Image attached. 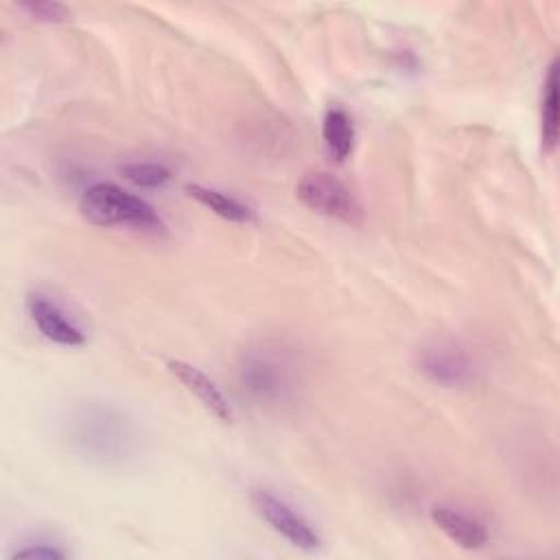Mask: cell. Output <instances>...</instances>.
<instances>
[{
    "mask_svg": "<svg viewBox=\"0 0 560 560\" xmlns=\"http://www.w3.org/2000/svg\"><path fill=\"white\" fill-rule=\"evenodd\" d=\"M300 363L291 348L278 341H258L238 357L241 389L260 405H280L298 389Z\"/></svg>",
    "mask_w": 560,
    "mask_h": 560,
    "instance_id": "cell-1",
    "label": "cell"
},
{
    "mask_svg": "<svg viewBox=\"0 0 560 560\" xmlns=\"http://www.w3.org/2000/svg\"><path fill=\"white\" fill-rule=\"evenodd\" d=\"M70 442L88 459L112 464L129 455L133 433L120 411L107 405H88L70 420Z\"/></svg>",
    "mask_w": 560,
    "mask_h": 560,
    "instance_id": "cell-2",
    "label": "cell"
},
{
    "mask_svg": "<svg viewBox=\"0 0 560 560\" xmlns=\"http://www.w3.org/2000/svg\"><path fill=\"white\" fill-rule=\"evenodd\" d=\"M81 212L90 223L105 228H129L147 234H162L166 228L149 201L112 182L92 184L81 197Z\"/></svg>",
    "mask_w": 560,
    "mask_h": 560,
    "instance_id": "cell-3",
    "label": "cell"
},
{
    "mask_svg": "<svg viewBox=\"0 0 560 560\" xmlns=\"http://www.w3.org/2000/svg\"><path fill=\"white\" fill-rule=\"evenodd\" d=\"M298 199L313 212L332 217L348 225L363 221V208L354 192L335 175L326 171H308L295 186Z\"/></svg>",
    "mask_w": 560,
    "mask_h": 560,
    "instance_id": "cell-4",
    "label": "cell"
},
{
    "mask_svg": "<svg viewBox=\"0 0 560 560\" xmlns=\"http://www.w3.org/2000/svg\"><path fill=\"white\" fill-rule=\"evenodd\" d=\"M252 503H254L256 512L260 514V518L273 532H278L282 538H287L293 547L304 549V551H313L319 547L322 538H319L317 529L291 503H287L276 492H271L267 488H256L252 492Z\"/></svg>",
    "mask_w": 560,
    "mask_h": 560,
    "instance_id": "cell-5",
    "label": "cell"
},
{
    "mask_svg": "<svg viewBox=\"0 0 560 560\" xmlns=\"http://www.w3.org/2000/svg\"><path fill=\"white\" fill-rule=\"evenodd\" d=\"M26 311L37 330L59 346L85 343L83 326L68 313V308L50 293L33 291L26 298Z\"/></svg>",
    "mask_w": 560,
    "mask_h": 560,
    "instance_id": "cell-6",
    "label": "cell"
},
{
    "mask_svg": "<svg viewBox=\"0 0 560 560\" xmlns=\"http://www.w3.org/2000/svg\"><path fill=\"white\" fill-rule=\"evenodd\" d=\"M418 370L440 387H464L475 378L470 357L453 343H431L418 352Z\"/></svg>",
    "mask_w": 560,
    "mask_h": 560,
    "instance_id": "cell-7",
    "label": "cell"
},
{
    "mask_svg": "<svg viewBox=\"0 0 560 560\" xmlns=\"http://www.w3.org/2000/svg\"><path fill=\"white\" fill-rule=\"evenodd\" d=\"M168 370L214 418H219L221 422L232 420V416H234L232 405L228 402L221 387L203 370H199L192 363L179 361V359L168 361Z\"/></svg>",
    "mask_w": 560,
    "mask_h": 560,
    "instance_id": "cell-8",
    "label": "cell"
},
{
    "mask_svg": "<svg viewBox=\"0 0 560 560\" xmlns=\"http://www.w3.org/2000/svg\"><path fill=\"white\" fill-rule=\"evenodd\" d=\"M431 518L438 529H442L455 545L464 549H479L488 542V529L483 527V523L459 508L444 503L433 505Z\"/></svg>",
    "mask_w": 560,
    "mask_h": 560,
    "instance_id": "cell-9",
    "label": "cell"
},
{
    "mask_svg": "<svg viewBox=\"0 0 560 560\" xmlns=\"http://www.w3.org/2000/svg\"><path fill=\"white\" fill-rule=\"evenodd\" d=\"M322 138H324L326 153L335 162L348 160L354 149V122H352L350 114L341 107H330L324 114Z\"/></svg>",
    "mask_w": 560,
    "mask_h": 560,
    "instance_id": "cell-10",
    "label": "cell"
},
{
    "mask_svg": "<svg viewBox=\"0 0 560 560\" xmlns=\"http://www.w3.org/2000/svg\"><path fill=\"white\" fill-rule=\"evenodd\" d=\"M186 190L190 192V197H195L201 206H206L208 210H212L214 214H219L225 221H234V223H245L252 219V210L241 203L236 197L225 195L217 188H208L201 184H188Z\"/></svg>",
    "mask_w": 560,
    "mask_h": 560,
    "instance_id": "cell-11",
    "label": "cell"
},
{
    "mask_svg": "<svg viewBox=\"0 0 560 560\" xmlns=\"http://www.w3.org/2000/svg\"><path fill=\"white\" fill-rule=\"evenodd\" d=\"M558 63L553 61L549 66L545 90H542V103H540V133H542V147L547 151H553L558 142Z\"/></svg>",
    "mask_w": 560,
    "mask_h": 560,
    "instance_id": "cell-12",
    "label": "cell"
},
{
    "mask_svg": "<svg viewBox=\"0 0 560 560\" xmlns=\"http://www.w3.org/2000/svg\"><path fill=\"white\" fill-rule=\"evenodd\" d=\"M122 175L142 188H158L171 179V171L158 162H131L122 166Z\"/></svg>",
    "mask_w": 560,
    "mask_h": 560,
    "instance_id": "cell-13",
    "label": "cell"
},
{
    "mask_svg": "<svg viewBox=\"0 0 560 560\" xmlns=\"http://www.w3.org/2000/svg\"><path fill=\"white\" fill-rule=\"evenodd\" d=\"M20 9L37 22H63L70 11L59 2H20Z\"/></svg>",
    "mask_w": 560,
    "mask_h": 560,
    "instance_id": "cell-14",
    "label": "cell"
},
{
    "mask_svg": "<svg viewBox=\"0 0 560 560\" xmlns=\"http://www.w3.org/2000/svg\"><path fill=\"white\" fill-rule=\"evenodd\" d=\"M66 553L52 545H46V540H39V545H31L24 549H18L13 553V558H44V560H55V558H63Z\"/></svg>",
    "mask_w": 560,
    "mask_h": 560,
    "instance_id": "cell-15",
    "label": "cell"
}]
</instances>
